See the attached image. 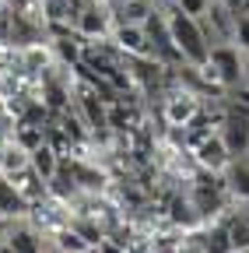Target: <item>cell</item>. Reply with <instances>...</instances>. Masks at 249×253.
Instances as JSON below:
<instances>
[{
	"label": "cell",
	"instance_id": "obj_1",
	"mask_svg": "<svg viewBox=\"0 0 249 253\" xmlns=\"http://www.w3.org/2000/svg\"><path fill=\"white\" fill-rule=\"evenodd\" d=\"M165 21H169L172 42H176L182 63H186V67H204L207 56H211V42H207L204 28H200V18L186 14V11H179V7H169V11H165Z\"/></svg>",
	"mask_w": 249,
	"mask_h": 253
},
{
	"label": "cell",
	"instance_id": "obj_2",
	"mask_svg": "<svg viewBox=\"0 0 249 253\" xmlns=\"http://www.w3.org/2000/svg\"><path fill=\"white\" fill-rule=\"evenodd\" d=\"M144 39H147V56L154 63H162L165 71H179L182 67V56L172 42V32H169V21H165V11L154 7L144 21Z\"/></svg>",
	"mask_w": 249,
	"mask_h": 253
},
{
	"label": "cell",
	"instance_id": "obj_3",
	"mask_svg": "<svg viewBox=\"0 0 249 253\" xmlns=\"http://www.w3.org/2000/svg\"><path fill=\"white\" fill-rule=\"evenodd\" d=\"M217 137L228 148L232 158H246L249 155V109L225 99L221 106V120H217Z\"/></svg>",
	"mask_w": 249,
	"mask_h": 253
},
{
	"label": "cell",
	"instance_id": "obj_4",
	"mask_svg": "<svg viewBox=\"0 0 249 253\" xmlns=\"http://www.w3.org/2000/svg\"><path fill=\"white\" fill-rule=\"evenodd\" d=\"M207 63L214 67L217 84H221L225 95L235 91V88H242V84H249V78H246V53L239 46H214L211 56H207Z\"/></svg>",
	"mask_w": 249,
	"mask_h": 253
},
{
	"label": "cell",
	"instance_id": "obj_5",
	"mask_svg": "<svg viewBox=\"0 0 249 253\" xmlns=\"http://www.w3.org/2000/svg\"><path fill=\"white\" fill-rule=\"evenodd\" d=\"M74 36L84 42H106L112 36V4L109 0H91L74 18Z\"/></svg>",
	"mask_w": 249,
	"mask_h": 253
},
{
	"label": "cell",
	"instance_id": "obj_6",
	"mask_svg": "<svg viewBox=\"0 0 249 253\" xmlns=\"http://www.w3.org/2000/svg\"><path fill=\"white\" fill-rule=\"evenodd\" d=\"M235 14H239V11L225 7L221 0H211V4H207V11L200 14V28H204V36H207L211 49H214V46H232V36H235Z\"/></svg>",
	"mask_w": 249,
	"mask_h": 253
},
{
	"label": "cell",
	"instance_id": "obj_7",
	"mask_svg": "<svg viewBox=\"0 0 249 253\" xmlns=\"http://www.w3.org/2000/svg\"><path fill=\"white\" fill-rule=\"evenodd\" d=\"M28 221H32L42 236H53V232H60V229L71 225V208H67L64 201H56V197L46 194L39 204L28 208Z\"/></svg>",
	"mask_w": 249,
	"mask_h": 253
},
{
	"label": "cell",
	"instance_id": "obj_8",
	"mask_svg": "<svg viewBox=\"0 0 249 253\" xmlns=\"http://www.w3.org/2000/svg\"><path fill=\"white\" fill-rule=\"evenodd\" d=\"M42 246H46V236L28 218H18V221H7L0 253H42Z\"/></svg>",
	"mask_w": 249,
	"mask_h": 253
},
{
	"label": "cell",
	"instance_id": "obj_9",
	"mask_svg": "<svg viewBox=\"0 0 249 253\" xmlns=\"http://www.w3.org/2000/svg\"><path fill=\"white\" fill-rule=\"evenodd\" d=\"M193 162H197V169H204V172H214V176H221V172H225V166L232 162V155H228V148L221 144L217 130H214L207 141H200V144L193 148Z\"/></svg>",
	"mask_w": 249,
	"mask_h": 253
},
{
	"label": "cell",
	"instance_id": "obj_10",
	"mask_svg": "<svg viewBox=\"0 0 249 253\" xmlns=\"http://www.w3.org/2000/svg\"><path fill=\"white\" fill-rule=\"evenodd\" d=\"M221 183L228 190V201L249 204V155L246 158H232L221 172Z\"/></svg>",
	"mask_w": 249,
	"mask_h": 253
},
{
	"label": "cell",
	"instance_id": "obj_11",
	"mask_svg": "<svg viewBox=\"0 0 249 253\" xmlns=\"http://www.w3.org/2000/svg\"><path fill=\"white\" fill-rule=\"evenodd\" d=\"M190 236L197 239L200 253H235V250H232V239H228V232H225V225H221V218L204 221V225L193 229Z\"/></svg>",
	"mask_w": 249,
	"mask_h": 253
},
{
	"label": "cell",
	"instance_id": "obj_12",
	"mask_svg": "<svg viewBox=\"0 0 249 253\" xmlns=\"http://www.w3.org/2000/svg\"><path fill=\"white\" fill-rule=\"evenodd\" d=\"M109 42L123 56H147V39H144V25H116Z\"/></svg>",
	"mask_w": 249,
	"mask_h": 253
},
{
	"label": "cell",
	"instance_id": "obj_13",
	"mask_svg": "<svg viewBox=\"0 0 249 253\" xmlns=\"http://www.w3.org/2000/svg\"><path fill=\"white\" fill-rule=\"evenodd\" d=\"M14 190H18V194L28 201V208H32V204H39L46 194H49V186H46V179L32 169V166H28V169H21V172H14L11 179H7Z\"/></svg>",
	"mask_w": 249,
	"mask_h": 253
},
{
	"label": "cell",
	"instance_id": "obj_14",
	"mask_svg": "<svg viewBox=\"0 0 249 253\" xmlns=\"http://www.w3.org/2000/svg\"><path fill=\"white\" fill-rule=\"evenodd\" d=\"M151 11H154L151 0H123V4H112V28L116 25H144Z\"/></svg>",
	"mask_w": 249,
	"mask_h": 253
},
{
	"label": "cell",
	"instance_id": "obj_15",
	"mask_svg": "<svg viewBox=\"0 0 249 253\" xmlns=\"http://www.w3.org/2000/svg\"><path fill=\"white\" fill-rule=\"evenodd\" d=\"M0 218L4 221H18V218H28V201L18 194V190L0 176Z\"/></svg>",
	"mask_w": 249,
	"mask_h": 253
},
{
	"label": "cell",
	"instance_id": "obj_16",
	"mask_svg": "<svg viewBox=\"0 0 249 253\" xmlns=\"http://www.w3.org/2000/svg\"><path fill=\"white\" fill-rule=\"evenodd\" d=\"M28 162H32V169H36L42 179H53V176H56V169H60V151H56L49 141H42L39 148L28 151Z\"/></svg>",
	"mask_w": 249,
	"mask_h": 253
},
{
	"label": "cell",
	"instance_id": "obj_17",
	"mask_svg": "<svg viewBox=\"0 0 249 253\" xmlns=\"http://www.w3.org/2000/svg\"><path fill=\"white\" fill-rule=\"evenodd\" d=\"M232 46H239L242 53H249V14H235V36Z\"/></svg>",
	"mask_w": 249,
	"mask_h": 253
},
{
	"label": "cell",
	"instance_id": "obj_18",
	"mask_svg": "<svg viewBox=\"0 0 249 253\" xmlns=\"http://www.w3.org/2000/svg\"><path fill=\"white\" fill-rule=\"evenodd\" d=\"M207 4H211V0H179V11H186V14H193V18H200L204 11H207Z\"/></svg>",
	"mask_w": 249,
	"mask_h": 253
},
{
	"label": "cell",
	"instance_id": "obj_19",
	"mask_svg": "<svg viewBox=\"0 0 249 253\" xmlns=\"http://www.w3.org/2000/svg\"><path fill=\"white\" fill-rule=\"evenodd\" d=\"M151 4H154V7H162V11H169V7L179 4V0H151Z\"/></svg>",
	"mask_w": 249,
	"mask_h": 253
},
{
	"label": "cell",
	"instance_id": "obj_20",
	"mask_svg": "<svg viewBox=\"0 0 249 253\" xmlns=\"http://www.w3.org/2000/svg\"><path fill=\"white\" fill-rule=\"evenodd\" d=\"M221 4H225V7H232V11H239V7H242V0H221Z\"/></svg>",
	"mask_w": 249,
	"mask_h": 253
},
{
	"label": "cell",
	"instance_id": "obj_21",
	"mask_svg": "<svg viewBox=\"0 0 249 253\" xmlns=\"http://www.w3.org/2000/svg\"><path fill=\"white\" fill-rule=\"evenodd\" d=\"M239 14H249V0H242V7H239Z\"/></svg>",
	"mask_w": 249,
	"mask_h": 253
},
{
	"label": "cell",
	"instance_id": "obj_22",
	"mask_svg": "<svg viewBox=\"0 0 249 253\" xmlns=\"http://www.w3.org/2000/svg\"><path fill=\"white\" fill-rule=\"evenodd\" d=\"M246 78H249V53H246Z\"/></svg>",
	"mask_w": 249,
	"mask_h": 253
},
{
	"label": "cell",
	"instance_id": "obj_23",
	"mask_svg": "<svg viewBox=\"0 0 249 253\" xmlns=\"http://www.w3.org/2000/svg\"><path fill=\"white\" fill-rule=\"evenodd\" d=\"M109 4H123V0H109Z\"/></svg>",
	"mask_w": 249,
	"mask_h": 253
},
{
	"label": "cell",
	"instance_id": "obj_24",
	"mask_svg": "<svg viewBox=\"0 0 249 253\" xmlns=\"http://www.w3.org/2000/svg\"><path fill=\"white\" fill-rule=\"evenodd\" d=\"M246 253H249V250H246Z\"/></svg>",
	"mask_w": 249,
	"mask_h": 253
}]
</instances>
